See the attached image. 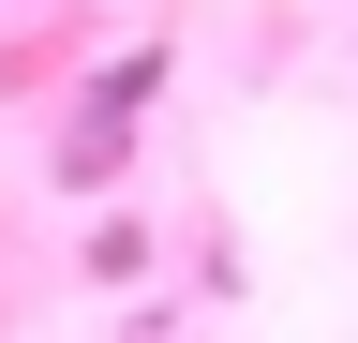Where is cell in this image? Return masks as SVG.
<instances>
[{
  "label": "cell",
  "mask_w": 358,
  "mask_h": 343,
  "mask_svg": "<svg viewBox=\"0 0 358 343\" xmlns=\"http://www.w3.org/2000/svg\"><path fill=\"white\" fill-rule=\"evenodd\" d=\"M150 90H164V45H120V60L75 90V119H60V180H75V194L120 180V149H134V119H150Z\"/></svg>",
  "instance_id": "6da1fadb"
}]
</instances>
